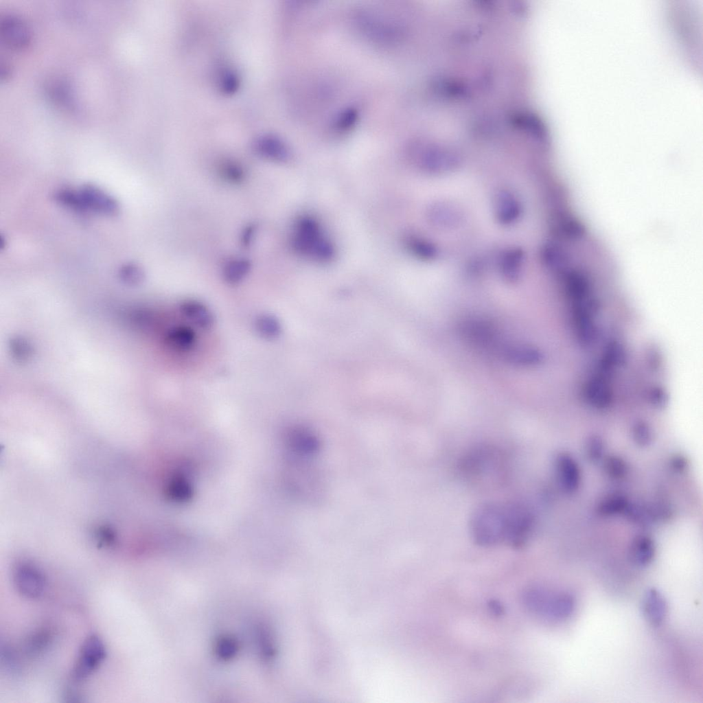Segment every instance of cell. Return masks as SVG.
<instances>
[{
  "label": "cell",
  "instance_id": "cell-1",
  "mask_svg": "<svg viewBox=\"0 0 703 703\" xmlns=\"http://www.w3.org/2000/svg\"><path fill=\"white\" fill-rule=\"evenodd\" d=\"M535 519L533 510L524 503H487L475 509L470 521V530L478 545L492 546L505 543L520 547L531 536Z\"/></svg>",
  "mask_w": 703,
  "mask_h": 703
},
{
  "label": "cell",
  "instance_id": "cell-2",
  "mask_svg": "<svg viewBox=\"0 0 703 703\" xmlns=\"http://www.w3.org/2000/svg\"><path fill=\"white\" fill-rule=\"evenodd\" d=\"M291 246L298 254L317 262H329L334 255V246L319 224L308 216L300 217L295 222Z\"/></svg>",
  "mask_w": 703,
  "mask_h": 703
},
{
  "label": "cell",
  "instance_id": "cell-3",
  "mask_svg": "<svg viewBox=\"0 0 703 703\" xmlns=\"http://www.w3.org/2000/svg\"><path fill=\"white\" fill-rule=\"evenodd\" d=\"M60 205L80 213L114 216L119 211L117 200L103 189L87 184L79 189L63 188L58 195Z\"/></svg>",
  "mask_w": 703,
  "mask_h": 703
},
{
  "label": "cell",
  "instance_id": "cell-4",
  "mask_svg": "<svg viewBox=\"0 0 703 703\" xmlns=\"http://www.w3.org/2000/svg\"><path fill=\"white\" fill-rule=\"evenodd\" d=\"M522 600L526 608L534 614L553 621L568 619L575 608V598L566 592H553L541 587L525 590Z\"/></svg>",
  "mask_w": 703,
  "mask_h": 703
},
{
  "label": "cell",
  "instance_id": "cell-5",
  "mask_svg": "<svg viewBox=\"0 0 703 703\" xmlns=\"http://www.w3.org/2000/svg\"><path fill=\"white\" fill-rule=\"evenodd\" d=\"M106 656L102 640L95 634L89 636L83 642L71 673L76 681H82L91 676L102 664Z\"/></svg>",
  "mask_w": 703,
  "mask_h": 703
},
{
  "label": "cell",
  "instance_id": "cell-6",
  "mask_svg": "<svg viewBox=\"0 0 703 703\" xmlns=\"http://www.w3.org/2000/svg\"><path fill=\"white\" fill-rule=\"evenodd\" d=\"M12 581L16 591L27 599L41 597L46 588V579L42 571L29 562H19L14 568Z\"/></svg>",
  "mask_w": 703,
  "mask_h": 703
},
{
  "label": "cell",
  "instance_id": "cell-7",
  "mask_svg": "<svg viewBox=\"0 0 703 703\" xmlns=\"http://www.w3.org/2000/svg\"><path fill=\"white\" fill-rule=\"evenodd\" d=\"M287 443L292 457L315 459L321 448L319 437L306 426L290 428L287 434Z\"/></svg>",
  "mask_w": 703,
  "mask_h": 703
},
{
  "label": "cell",
  "instance_id": "cell-8",
  "mask_svg": "<svg viewBox=\"0 0 703 703\" xmlns=\"http://www.w3.org/2000/svg\"><path fill=\"white\" fill-rule=\"evenodd\" d=\"M555 479L564 492L572 494L578 489L581 482L579 467L568 453L558 454L554 461Z\"/></svg>",
  "mask_w": 703,
  "mask_h": 703
},
{
  "label": "cell",
  "instance_id": "cell-9",
  "mask_svg": "<svg viewBox=\"0 0 703 703\" xmlns=\"http://www.w3.org/2000/svg\"><path fill=\"white\" fill-rule=\"evenodd\" d=\"M500 352L506 362L519 367H536L544 358L538 348L525 344H505Z\"/></svg>",
  "mask_w": 703,
  "mask_h": 703
},
{
  "label": "cell",
  "instance_id": "cell-10",
  "mask_svg": "<svg viewBox=\"0 0 703 703\" xmlns=\"http://www.w3.org/2000/svg\"><path fill=\"white\" fill-rule=\"evenodd\" d=\"M1 33L5 43L15 49H25L30 43L28 27L16 15H8L2 19Z\"/></svg>",
  "mask_w": 703,
  "mask_h": 703
},
{
  "label": "cell",
  "instance_id": "cell-11",
  "mask_svg": "<svg viewBox=\"0 0 703 703\" xmlns=\"http://www.w3.org/2000/svg\"><path fill=\"white\" fill-rule=\"evenodd\" d=\"M641 610L642 614L650 625L659 626L667 613V604L662 595L655 588H648L644 593Z\"/></svg>",
  "mask_w": 703,
  "mask_h": 703
},
{
  "label": "cell",
  "instance_id": "cell-12",
  "mask_svg": "<svg viewBox=\"0 0 703 703\" xmlns=\"http://www.w3.org/2000/svg\"><path fill=\"white\" fill-rule=\"evenodd\" d=\"M181 314L198 328L209 330L214 325L215 318L203 303L195 299H185L179 304Z\"/></svg>",
  "mask_w": 703,
  "mask_h": 703
},
{
  "label": "cell",
  "instance_id": "cell-13",
  "mask_svg": "<svg viewBox=\"0 0 703 703\" xmlns=\"http://www.w3.org/2000/svg\"><path fill=\"white\" fill-rule=\"evenodd\" d=\"M254 149L261 158L275 163L287 162L291 157L288 146L277 137H266L258 139L254 145Z\"/></svg>",
  "mask_w": 703,
  "mask_h": 703
},
{
  "label": "cell",
  "instance_id": "cell-14",
  "mask_svg": "<svg viewBox=\"0 0 703 703\" xmlns=\"http://www.w3.org/2000/svg\"><path fill=\"white\" fill-rule=\"evenodd\" d=\"M163 339L165 344L170 349L185 352L190 351L195 346L196 335L192 327L178 325L168 328Z\"/></svg>",
  "mask_w": 703,
  "mask_h": 703
},
{
  "label": "cell",
  "instance_id": "cell-15",
  "mask_svg": "<svg viewBox=\"0 0 703 703\" xmlns=\"http://www.w3.org/2000/svg\"><path fill=\"white\" fill-rule=\"evenodd\" d=\"M251 268L252 263L249 258L243 256L233 257L224 262L221 270L222 277L227 284L235 286L244 280Z\"/></svg>",
  "mask_w": 703,
  "mask_h": 703
},
{
  "label": "cell",
  "instance_id": "cell-16",
  "mask_svg": "<svg viewBox=\"0 0 703 703\" xmlns=\"http://www.w3.org/2000/svg\"><path fill=\"white\" fill-rule=\"evenodd\" d=\"M655 552L656 546L652 538L647 535H640L630 544L629 558L634 565L645 567L652 562Z\"/></svg>",
  "mask_w": 703,
  "mask_h": 703
},
{
  "label": "cell",
  "instance_id": "cell-17",
  "mask_svg": "<svg viewBox=\"0 0 703 703\" xmlns=\"http://www.w3.org/2000/svg\"><path fill=\"white\" fill-rule=\"evenodd\" d=\"M256 333L264 339L273 340L281 333V325L278 319L270 314H260L254 321Z\"/></svg>",
  "mask_w": 703,
  "mask_h": 703
},
{
  "label": "cell",
  "instance_id": "cell-18",
  "mask_svg": "<svg viewBox=\"0 0 703 703\" xmlns=\"http://www.w3.org/2000/svg\"><path fill=\"white\" fill-rule=\"evenodd\" d=\"M629 503L625 496L612 494L606 497L599 505L598 511L603 516H612L624 513Z\"/></svg>",
  "mask_w": 703,
  "mask_h": 703
},
{
  "label": "cell",
  "instance_id": "cell-19",
  "mask_svg": "<svg viewBox=\"0 0 703 703\" xmlns=\"http://www.w3.org/2000/svg\"><path fill=\"white\" fill-rule=\"evenodd\" d=\"M51 634L45 630H38L32 634L25 641L26 652L33 656L42 653L51 642Z\"/></svg>",
  "mask_w": 703,
  "mask_h": 703
},
{
  "label": "cell",
  "instance_id": "cell-20",
  "mask_svg": "<svg viewBox=\"0 0 703 703\" xmlns=\"http://www.w3.org/2000/svg\"><path fill=\"white\" fill-rule=\"evenodd\" d=\"M219 173L221 177L231 184H240L246 178V170L237 162L227 161L220 166Z\"/></svg>",
  "mask_w": 703,
  "mask_h": 703
},
{
  "label": "cell",
  "instance_id": "cell-21",
  "mask_svg": "<svg viewBox=\"0 0 703 703\" xmlns=\"http://www.w3.org/2000/svg\"><path fill=\"white\" fill-rule=\"evenodd\" d=\"M1 662L6 673L12 677L21 673V665L15 650L9 645H1Z\"/></svg>",
  "mask_w": 703,
  "mask_h": 703
},
{
  "label": "cell",
  "instance_id": "cell-22",
  "mask_svg": "<svg viewBox=\"0 0 703 703\" xmlns=\"http://www.w3.org/2000/svg\"><path fill=\"white\" fill-rule=\"evenodd\" d=\"M632 438L634 442L641 448L649 446L653 441L654 436L652 430L645 422H636L632 429Z\"/></svg>",
  "mask_w": 703,
  "mask_h": 703
},
{
  "label": "cell",
  "instance_id": "cell-23",
  "mask_svg": "<svg viewBox=\"0 0 703 703\" xmlns=\"http://www.w3.org/2000/svg\"><path fill=\"white\" fill-rule=\"evenodd\" d=\"M604 464L607 474L615 479L623 478L628 470L625 461L618 456L608 457Z\"/></svg>",
  "mask_w": 703,
  "mask_h": 703
},
{
  "label": "cell",
  "instance_id": "cell-24",
  "mask_svg": "<svg viewBox=\"0 0 703 703\" xmlns=\"http://www.w3.org/2000/svg\"><path fill=\"white\" fill-rule=\"evenodd\" d=\"M586 457L593 463L600 461L603 455L604 443L603 439L597 435L590 437L585 444Z\"/></svg>",
  "mask_w": 703,
  "mask_h": 703
},
{
  "label": "cell",
  "instance_id": "cell-25",
  "mask_svg": "<svg viewBox=\"0 0 703 703\" xmlns=\"http://www.w3.org/2000/svg\"><path fill=\"white\" fill-rule=\"evenodd\" d=\"M120 277L131 285H138L143 282L145 275L142 268L135 264H128L121 268Z\"/></svg>",
  "mask_w": 703,
  "mask_h": 703
},
{
  "label": "cell",
  "instance_id": "cell-26",
  "mask_svg": "<svg viewBox=\"0 0 703 703\" xmlns=\"http://www.w3.org/2000/svg\"><path fill=\"white\" fill-rule=\"evenodd\" d=\"M356 117L357 113L355 109L346 108L336 115L334 125L339 129H345L354 124Z\"/></svg>",
  "mask_w": 703,
  "mask_h": 703
},
{
  "label": "cell",
  "instance_id": "cell-27",
  "mask_svg": "<svg viewBox=\"0 0 703 703\" xmlns=\"http://www.w3.org/2000/svg\"><path fill=\"white\" fill-rule=\"evenodd\" d=\"M257 225L255 224H249L244 229L241 236V244L244 246H248L252 243L257 233Z\"/></svg>",
  "mask_w": 703,
  "mask_h": 703
},
{
  "label": "cell",
  "instance_id": "cell-28",
  "mask_svg": "<svg viewBox=\"0 0 703 703\" xmlns=\"http://www.w3.org/2000/svg\"><path fill=\"white\" fill-rule=\"evenodd\" d=\"M489 606L491 607V610H492V612L496 614H500L502 613V606L496 601H491Z\"/></svg>",
  "mask_w": 703,
  "mask_h": 703
}]
</instances>
